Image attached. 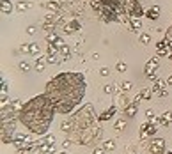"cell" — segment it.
<instances>
[{
  "label": "cell",
  "mask_w": 172,
  "mask_h": 154,
  "mask_svg": "<svg viewBox=\"0 0 172 154\" xmlns=\"http://www.w3.org/2000/svg\"><path fill=\"white\" fill-rule=\"evenodd\" d=\"M103 149H105V151H114V149H115V140H106V142H103Z\"/></svg>",
  "instance_id": "18"
},
{
  "label": "cell",
  "mask_w": 172,
  "mask_h": 154,
  "mask_svg": "<svg viewBox=\"0 0 172 154\" xmlns=\"http://www.w3.org/2000/svg\"><path fill=\"white\" fill-rule=\"evenodd\" d=\"M59 154H68V152H66V151H60V152H59Z\"/></svg>",
  "instance_id": "35"
},
{
  "label": "cell",
  "mask_w": 172,
  "mask_h": 154,
  "mask_svg": "<svg viewBox=\"0 0 172 154\" xmlns=\"http://www.w3.org/2000/svg\"><path fill=\"white\" fill-rule=\"evenodd\" d=\"M34 32H36V27H29L27 29V34H34Z\"/></svg>",
  "instance_id": "33"
},
{
  "label": "cell",
  "mask_w": 172,
  "mask_h": 154,
  "mask_svg": "<svg viewBox=\"0 0 172 154\" xmlns=\"http://www.w3.org/2000/svg\"><path fill=\"white\" fill-rule=\"evenodd\" d=\"M59 41H60V36H59L57 32L46 34V43H55V45H59Z\"/></svg>",
  "instance_id": "16"
},
{
  "label": "cell",
  "mask_w": 172,
  "mask_h": 154,
  "mask_svg": "<svg viewBox=\"0 0 172 154\" xmlns=\"http://www.w3.org/2000/svg\"><path fill=\"white\" fill-rule=\"evenodd\" d=\"M163 87H165V82L160 80V78H156V80H155V91L160 92V91H163Z\"/></svg>",
  "instance_id": "19"
},
{
  "label": "cell",
  "mask_w": 172,
  "mask_h": 154,
  "mask_svg": "<svg viewBox=\"0 0 172 154\" xmlns=\"http://www.w3.org/2000/svg\"><path fill=\"white\" fill-rule=\"evenodd\" d=\"M99 75H101V76H108V75H110V69H108V68H101V69H99Z\"/></svg>",
  "instance_id": "29"
},
{
  "label": "cell",
  "mask_w": 172,
  "mask_h": 154,
  "mask_svg": "<svg viewBox=\"0 0 172 154\" xmlns=\"http://www.w3.org/2000/svg\"><path fill=\"white\" fill-rule=\"evenodd\" d=\"M14 126H16V119L14 121H2V142L4 144H11L14 140Z\"/></svg>",
  "instance_id": "4"
},
{
  "label": "cell",
  "mask_w": 172,
  "mask_h": 154,
  "mask_svg": "<svg viewBox=\"0 0 172 154\" xmlns=\"http://www.w3.org/2000/svg\"><path fill=\"white\" fill-rule=\"evenodd\" d=\"M32 64H34V69H36L37 73L45 71V66L48 64V62H46V55H37V57H36V60H34Z\"/></svg>",
  "instance_id": "7"
},
{
  "label": "cell",
  "mask_w": 172,
  "mask_h": 154,
  "mask_svg": "<svg viewBox=\"0 0 172 154\" xmlns=\"http://www.w3.org/2000/svg\"><path fill=\"white\" fill-rule=\"evenodd\" d=\"M170 122H172V114L170 112H165L163 115L158 117V124H162V126H169Z\"/></svg>",
  "instance_id": "13"
},
{
  "label": "cell",
  "mask_w": 172,
  "mask_h": 154,
  "mask_svg": "<svg viewBox=\"0 0 172 154\" xmlns=\"http://www.w3.org/2000/svg\"><path fill=\"white\" fill-rule=\"evenodd\" d=\"M158 64H160V59H158V57H153L151 60L145 64V75H147V73H155V69L158 68Z\"/></svg>",
  "instance_id": "10"
},
{
  "label": "cell",
  "mask_w": 172,
  "mask_h": 154,
  "mask_svg": "<svg viewBox=\"0 0 172 154\" xmlns=\"http://www.w3.org/2000/svg\"><path fill=\"white\" fill-rule=\"evenodd\" d=\"M149 41H151V36L149 34H140V43L142 45H149Z\"/></svg>",
  "instance_id": "26"
},
{
  "label": "cell",
  "mask_w": 172,
  "mask_h": 154,
  "mask_svg": "<svg viewBox=\"0 0 172 154\" xmlns=\"http://www.w3.org/2000/svg\"><path fill=\"white\" fill-rule=\"evenodd\" d=\"M45 94L52 99L55 112L68 115L78 106L85 94V80L82 73H60L46 83Z\"/></svg>",
  "instance_id": "1"
},
{
  "label": "cell",
  "mask_w": 172,
  "mask_h": 154,
  "mask_svg": "<svg viewBox=\"0 0 172 154\" xmlns=\"http://www.w3.org/2000/svg\"><path fill=\"white\" fill-rule=\"evenodd\" d=\"M142 98H145V99H147V98H151V91H147V89H144V91L140 92V99H142Z\"/></svg>",
  "instance_id": "28"
},
{
  "label": "cell",
  "mask_w": 172,
  "mask_h": 154,
  "mask_svg": "<svg viewBox=\"0 0 172 154\" xmlns=\"http://www.w3.org/2000/svg\"><path fill=\"white\" fill-rule=\"evenodd\" d=\"M2 92H7V82L2 80Z\"/></svg>",
  "instance_id": "32"
},
{
  "label": "cell",
  "mask_w": 172,
  "mask_h": 154,
  "mask_svg": "<svg viewBox=\"0 0 172 154\" xmlns=\"http://www.w3.org/2000/svg\"><path fill=\"white\" fill-rule=\"evenodd\" d=\"M124 128H126V121H122V119L115 121V129H124Z\"/></svg>",
  "instance_id": "27"
},
{
  "label": "cell",
  "mask_w": 172,
  "mask_h": 154,
  "mask_svg": "<svg viewBox=\"0 0 172 154\" xmlns=\"http://www.w3.org/2000/svg\"><path fill=\"white\" fill-rule=\"evenodd\" d=\"M39 45H36V43H30V53L29 55H39Z\"/></svg>",
  "instance_id": "24"
},
{
  "label": "cell",
  "mask_w": 172,
  "mask_h": 154,
  "mask_svg": "<svg viewBox=\"0 0 172 154\" xmlns=\"http://www.w3.org/2000/svg\"><path fill=\"white\" fill-rule=\"evenodd\" d=\"M62 145H64V149H69V147L73 145V140H71V138H68V140H64V142H62Z\"/></svg>",
  "instance_id": "30"
},
{
  "label": "cell",
  "mask_w": 172,
  "mask_h": 154,
  "mask_svg": "<svg viewBox=\"0 0 172 154\" xmlns=\"http://www.w3.org/2000/svg\"><path fill=\"white\" fill-rule=\"evenodd\" d=\"M167 85H172V75H170V76L167 78Z\"/></svg>",
  "instance_id": "34"
},
{
  "label": "cell",
  "mask_w": 172,
  "mask_h": 154,
  "mask_svg": "<svg viewBox=\"0 0 172 154\" xmlns=\"http://www.w3.org/2000/svg\"><path fill=\"white\" fill-rule=\"evenodd\" d=\"M115 89H117L115 83H106V85L103 87V92H105V94H114V92H115Z\"/></svg>",
  "instance_id": "17"
},
{
  "label": "cell",
  "mask_w": 172,
  "mask_h": 154,
  "mask_svg": "<svg viewBox=\"0 0 172 154\" xmlns=\"http://www.w3.org/2000/svg\"><path fill=\"white\" fill-rule=\"evenodd\" d=\"M71 129H69V137L75 140V144L80 145H92L99 140L101 137V128L96 122V112L92 105H83L80 110L69 117Z\"/></svg>",
  "instance_id": "3"
},
{
  "label": "cell",
  "mask_w": 172,
  "mask_h": 154,
  "mask_svg": "<svg viewBox=\"0 0 172 154\" xmlns=\"http://www.w3.org/2000/svg\"><path fill=\"white\" fill-rule=\"evenodd\" d=\"M80 29H82V27H80V23H78L76 20L69 21L68 25H64V32H66V34H75V32H78Z\"/></svg>",
  "instance_id": "9"
},
{
  "label": "cell",
  "mask_w": 172,
  "mask_h": 154,
  "mask_svg": "<svg viewBox=\"0 0 172 154\" xmlns=\"http://www.w3.org/2000/svg\"><path fill=\"white\" fill-rule=\"evenodd\" d=\"M128 16H133V18H140V16H144L145 13H144V9H142V6L138 4V0H128V13H126Z\"/></svg>",
  "instance_id": "5"
},
{
  "label": "cell",
  "mask_w": 172,
  "mask_h": 154,
  "mask_svg": "<svg viewBox=\"0 0 172 154\" xmlns=\"http://www.w3.org/2000/svg\"><path fill=\"white\" fill-rule=\"evenodd\" d=\"M115 112H117V106H110L108 110H106V112H103V114L98 117V121H108L110 117H114Z\"/></svg>",
  "instance_id": "11"
},
{
  "label": "cell",
  "mask_w": 172,
  "mask_h": 154,
  "mask_svg": "<svg viewBox=\"0 0 172 154\" xmlns=\"http://www.w3.org/2000/svg\"><path fill=\"white\" fill-rule=\"evenodd\" d=\"M137 106L138 105H135V103H130L126 108H124V114L128 115V117H135V114H137Z\"/></svg>",
  "instance_id": "15"
},
{
  "label": "cell",
  "mask_w": 172,
  "mask_h": 154,
  "mask_svg": "<svg viewBox=\"0 0 172 154\" xmlns=\"http://www.w3.org/2000/svg\"><path fill=\"white\" fill-rule=\"evenodd\" d=\"M32 66H34V64H30L29 60H20V62H18V69H20L21 73H29V71L32 69Z\"/></svg>",
  "instance_id": "14"
},
{
  "label": "cell",
  "mask_w": 172,
  "mask_h": 154,
  "mask_svg": "<svg viewBox=\"0 0 172 154\" xmlns=\"http://www.w3.org/2000/svg\"><path fill=\"white\" fill-rule=\"evenodd\" d=\"M103 151H105V149H103V147H96V149H94V152H92V154H103Z\"/></svg>",
  "instance_id": "31"
},
{
  "label": "cell",
  "mask_w": 172,
  "mask_h": 154,
  "mask_svg": "<svg viewBox=\"0 0 172 154\" xmlns=\"http://www.w3.org/2000/svg\"><path fill=\"white\" fill-rule=\"evenodd\" d=\"M149 151H151L153 154H162L163 151H165V140L163 138H156V140H153L151 142V145H149Z\"/></svg>",
  "instance_id": "6"
},
{
  "label": "cell",
  "mask_w": 172,
  "mask_h": 154,
  "mask_svg": "<svg viewBox=\"0 0 172 154\" xmlns=\"http://www.w3.org/2000/svg\"><path fill=\"white\" fill-rule=\"evenodd\" d=\"M53 114H55V106H53L52 99L46 94H41V96H36L34 99H30L29 103L23 105V108L18 114V121L30 133L45 135L52 124Z\"/></svg>",
  "instance_id": "2"
},
{
  "label": "cell",
  "mask_w": 172,
  "mask_h": 154,
  "mask_svg": "<svg viewBox=\"0 0 172 154\" xmlns=\"http://www.w3.org/2000/svg\"><path fill=\"white\" fill-rule=\"evenodd\" d=\"M145 16H147L149 20H156V18H158V11H156V9H149V11L145 13Z\"/></svg>",
  "instance_id": "25"
},
{
  "label": "cell",
  "mask_w": 172,
  "mask_h": 154,
  "mask_svg": "<svg viewBox=\"0 0 172 154\" xmlns=\"http://www.w3.org/2000/svg\"><path fill=\"white\" fill-rule=\"evenodd\" d=\"M126 68H128V66H126V62H122V60H119V62L115 64L117 73H124V71H126Z\"/></svg>",
  "instance_id": "23"
},
{
  "label": "cell",
  "mask_w": 172,
  "mask_h": 154,
  "mask_svg": "<svg viewBox=\"0 0 172 154\" xmlns=\"http://www.w3.org/2000/svg\"><path fill=\"white\" fill-rule=\"evenodd\" d=\"M131 89H133V83L131 82H122L121 83V91L122 92H128V91H131Z\"/></svg>",
  "instance_id": "20"
},
{
  "label": "cell",
  "mask_w": 172,
  "mask_h": 154,
  "mask_svg": "<svg viewBox=\"0 0 172 154\" xmlns=\"http://www.w3.org/2000/svg\"><path fill=\"white\" fill-rule=\"evenodd\" d=\"M20 53H30V43H23V45H20Z\"/></svg>",
  "instance_id": "22"
},
{
  "label": "cell",
  "mask_w": 172,
  "mask_h": 154,
  "mask_svg": "<svg viewBox=\"0 0 172 154\" xmlns=\"http://www.w3.org/2000/svg\"><path fill=\"white\" fill-rule=\"evenodd\" d=\"M32 2L30 0H18V4L14 6V9L18 11V13H25V11H29V9H32Z\"/></svg>",
  "instance_id": "8"
},
{
  "label": "cell",
  "mask_w": 172,
  "mask_h": 154,
  "mask_svg": "<svg viewBox=\"0 0 172 154\" xmlns=\"http://www.w3.org/2000/svg\"><path fill=\"white\" fill-rule=\"evenodd\" d=\"M0 9H2V14H11L14 6L11 4V0H2V4H0Z\"/></svg>",
  "instance_id": "12"
},
{
  "label": "cell",
  "mask_w": 172,
  "mask_h": 154,
  "mask_svg": "<svg viewBox=\"0 0 172 154\" xmlns=\"http://www.w3.org/2000/svg\"><path fill=\"white\" fill-rule=\"evenodd\" d=\"M60 129L64 131V133H69V129H71V122H69V119H66V121L60 124Z\"/></svg>",
  "instance_id": "21"
}]
</instances>
